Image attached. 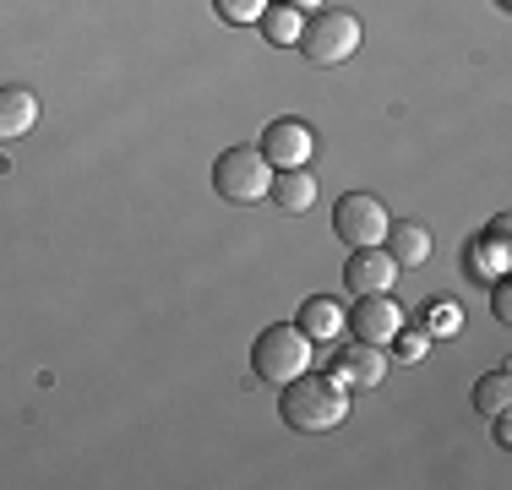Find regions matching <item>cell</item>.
<instances>
[{
	"label": "cell",
	"mask_w": 512,
	"mask_h": 490,
	"mask_svg": "<svg viewBox=\"0 0 512 490\" xmlns=\"http://www.w3.org/2000/svg\"><path fill=\"white\" fill-rule=\"evenodd\" d=\"M278 414H284L289 431H300V436H322V431H338V425L349 420V392L338 387L333 376L300 371L295 382H284Z\"/></svg>",
	"instance_id": "cell-1"
},
{
	"label": "cell",
	"mask_w": 512,
	"mask_h": 490,
	"mask_svg": "<svg viewBox=\"0 0 512 490\" xmlns=\"http://www.w3.org/2000/svg\"><path fill=\"white\" fill-rule=\"evenodd\" d=\"M295 49H306L311 66H344V60L360 55V17L344 6H316Z\"/></svg>",
	"instance_id": "cell-2"
},
{
	"label": "cell",
	"mask_w": 512,
	"mask_h": 490,
	"mask_svg": "<svg viewBox=\"0 0 512 490\" xmlns=\"http://www.w3.org/2000/svg\"><path fill=\"white\" fill-rule=\"evenodd\" d=\"M251 371L262 376V382H273V387L295 382L300 371H311V338L300 333L295 322L262 327V338L251 343Z\"/></svg>",
	"instance_id": "cell-3"
},
{
	"label": "cell",
	"mask_w": 512,
	"mask_h": 490,
	"mask_svg": "<svg viewBox=\"0 0 512 490\" xmlns=\"http://www.w3.org/2000/svg\"><path fill=\"white\" fill-rule=\"evenodd\" d=\"M273 186V164L262 158V147H224L213 164V191L235 207H256Z\"/></svg>",
	"instance_id": "cell-4"
},
{
	"label": "cell",
	"mask_w": 512,
	"mask_h": 490,
	"mask_svg": "<svg viewBox=\"0 0 512 490\" xmlns=\"http://www.w3.org/2000/svg\"><path fill=\"white\" fill-rule=\"evenodd\" d=\"M387 207L376 202L371 191H349L344 202L333 207V229H338V240L349 245V251H360V245H382L387 240Z\"/></svg>",
	"instance_id": "cell-5"
},
{
	"label": "cell",
	"mask_w": 512,
	"mask_h": 490,
	"mask_svg": "<svg viewBox=\"0 0 512 490\" xmlns=\"http://www.w3.org/2000/svg\"><path fill=\"white\" fill-rule=\"evenodd\" d=\"M344 322H349V333H355L360 343L387 349V343H393V333L404 327V305H398L393 294H360V305H349Z\"/></svg>",
	"instance_id": "cell-6"
},
{
	"label": "cell",
	"mask_w": 512,
	"mask_h": 490,
	"mask_svg": "<svg viewBox=\"0 0 512 490\" xmlns=\"http://www.w3.org/2000/svg\"><path fill=\"white\" fill-rule=\"evenodd\" d=\"M311 147H316V131L306 120H273V126L262 131V158L273 169H306Z\"/></svg>",
	"instance_id": "cell-7"
},
{
	"label": "cell",
	"mask_w": 512,
	"mask_h": 490,
	"mask_svg": "<svg viewBox=\"0 0 512 490\" xmlns=\"http://www.w3.org/2000/svg\"><path fill=\"white\" fill-rule=\"evenodd\" d=\"M327 376H333L344 392H371V387L387 376V354L376 349V343H360V338H355L349 349L333 354V371H327Z\"/></svg>",
	"instance_id": "cell-8"
},
{
	"label": "cell",
	"mask_w": 512,
	"mask_h": 490,
	"mask_svg": "<svg viewBox=\"0 0 512 490\" xmlns=\"http://www.w3.org/2000/svg\"><path fill=\"white\" fill-rule=\"evenodd\" d=\"M398 273H404V267L387 256V245H360L344 267V284H349V294H393Z\"/></svg>",
	"instance_id": "cell-9"
},
{
	"label": "cell",
	"mask_w": 512,
	"mask_h": 490,
	"mask_svg": "<svg viewBox=\"0 0 512 490\" xmlns=\"http://www.w3.org/2000/svg\"><path fill=\"white\" fill-rule=\"evenodd\" d=\"M33 126H39V98H33V88L6 82V88H0V142L28 137Z\"/></svg>",
	"instance_id": "cell-10"
},
{
	"label": "cell",
	"mask_w": 512,
	"mask_h": 490,
	"mask_svg": "<svg viewBox=\"0 0 512 490\" xmlns=\"http://www.w3.org/2000/svg\"><path fill=\"white\" fill-rule=\"evenodd\" d=\"M387 256H393L398 267H425L431 262V229L414 224V218H398V224H387Z\"/></svg>",
	"instance_id": "cell-11"
},
{
	"label": "cell",
	"mask_w": 512,
	"mask_h": 490,
	"mask_svg": "<svg viewBox=\"0 0 512 490\" xmlns=\"http://www.w3.org/2000/svg\"><path fill=\"white\" fill-rule=\"evenodd\" d=\"M300 333H306L311 343H333L338 333H344V305L327 300V294H311L306 305H300Z\"/></svg>",
	"instance_id": "cell-12"
},
{
	"label": "cell",
	"mask_w": 512,
	"mask_h": 490,
	"mask_svg": "<svg viewBox=\"0 0 512 490\" xmlns=\"http://www.w3.org/2000/svg\"><path fill=\"white\" fill-rule=\"evenodd\" d=\"M267 196H273L284 213H311V207H316V175H311V169H278L273 186H267Z\"/></svg>",
	"instance_id": "cell-13"
},
{
	"label": "cell",
	"mask_w": 512,
	"mask_h": 490,
	"mask_svg": "<svg viewBox=\"0 0 512 490\" xmlns=\"http://www.w3.org/2000/svg\"><path fill=\"white\" fill-rule=\"evenodd\" d=\"M507 273V224L491 229V245H469V278H502Z\"/></svg>",
	"instance_id": "cell-14"
},
{
	"label": "cell",
	"mask_w": 512,
	"mask_h": 490,
	"mask_svg": "<svg viewBox=\"0 0 512 490\" xmlns=\"http://www.w3.org/2000/svg\"><path fill=\"white\" fill-rule=\"evenodd\" d=\"M256 22H262V39H267V44H284V49H289V44H300L306 11H295V6H267Z\"/></svg>",
	"instance_id": "cell-15"
},
{
	"label": "cell",
	"mask_w": 512,
	"mask_h": 490,
	"mask_svg": "<svg viewBox=\"0 0 512 490\" xmlns=\"http://www.w3.org/2000/svg\"><path fill=\"white\" fill-rule=\"evenodd\" d=\"M507 403H512V376L507 371H491V376L474 382V409L480 414H507Z\"/></svg>",
	"instance_id": "cell-16"
},
{
	"label": "cell",
	"mask_w": 512,
	"mask_h": 490,
	"mask_svg": "<svg viewBox=\"0 0 512 490\" xmlns=\"http://www.w3.org/2000/svg\"><path fill=\"white\" fill-rule=\"evenodd\" d=\"M425 349H431V333H420V327H398V333H393V354L404 365L425 360Z\"/></svg>",
	"instance_id": "cell-17"
},
{
	"label": "cell",
	"mask_w": 512,
	"mask_h": 490,
	"mask_svg": "<svg viewBox=\"0 0 512 490\" xmlns=\"http://www.w3.org/2000/svg\"><path fill=\"white\" fill-rule=\"evenodd\" d=\"M213 6L224 22H240V28H246V22H256L267 11V0H213Z\"/></svg>",
	"instance_id": "cell-18"
},
{
	"label": "cell",
	"mask_w": 512,
	"mask_h": 490,
	"mask_svg": "<svg viewBox=\"0 0 512 490\" xmlns=\"http://www.w3.org/2000/svg\"><path fill=\"white\" fill-rule=\"evenodd\" d=\"M431 333H458V311H453V300H436V305H431Z\"/></svg>",
	"instance_id": "cell-19"
},
{
	"label": "cell",
	"mask_w": 512,
	"mask_h": 490,
	"mask_svg": "<svg viewBox=\"0 0 512 490\" xmlns=\"http://www.w3.org/2000/svg\"><path fill=\"white\" fill-rule=\"evenodd\" d=\"M491 311H496V322H512V289H507V278H496V294H491Z\"/></svg>",
	"instance_id": "cell-20"
},
{
	"label": "cell",
	"mask_w": 512,
	"mask_h": 490,
	"mask_svg": "<svg viewBox=\"0 0 512 490\" xmlns=\"http://www.w3.org/2000/svg\"><path fill=\"white\" fill-rule=\"evenodd\" d=\"M496 441H502V447H512V425H507V414H496Z\"/></svg>",
	"instance_id": "cell-21"
},
{
	"label": "cell",
	"mask_w": 512,
	"mask_h": 490,
	"mask_svg": "<svg viewBox=\"0 0 512 490\" xmlns=\"http://www.w3.org/2000/svg\"><path fill=\"white\" fill-rule=\"evenodd\" d=\"M273 6H295V11H316V6H327V0H273Z\"/></svg>",
	"instance_id": "cell-22"
},
{
	"label": "cell",
	"mask_w": 512,
	"mask_h": 490,
	"mask_svg": "<svg viewBox=\"0 0 512 490\" xmlns=\"http://www.w3.org/2000/svg\"><path fill=\"white\" fill-rule=\"evenodd\" d=\"M502 6H512V0H502Z\"/></svg>",
	"instance_id": "cell-23"
}]
</instances>
